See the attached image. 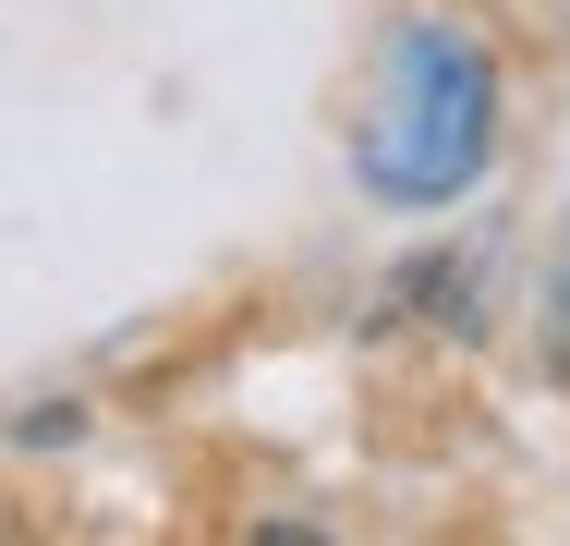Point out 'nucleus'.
I'll use <instances>...</instances> for the list:
<instances>
[{
  "mask_svg": "<svg viewBox=\"0 0 570 546\" xmlns=\"http://www.w3.org/2000/svg\"><path fill=\"white\" fill-rule=\"evenodd\" d=\"M498 146V61L473 49V25L413 12L376 61V121H364V183L389 207H438L485 170Z\"/></svg>",
  "mask_w": 570,
  "mask_h": 546,
  "instance_id": "1",
  "label": "nucleus"
},
{
  "mask_svg": "<svg viewBox=\"0 0 570 546\" xmlns=\"http://www.w3.org/2000/svg\"><path fill=\"white\" fill-rule=\"evenodd\" d=\"M255 546H316V535H304V523H279V535H255Z\"/></svg>",
  "mask_w": 570,
  "mask_h": 546,
  "instance_id": "2",
  "label": "nucleus"
}]
</instances>
